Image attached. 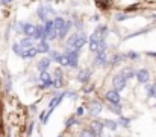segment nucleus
Wrapping results in <instances>:
<instances>
[{"label": "nucleus", "mask_w": 156, "mask_h": 137, "mask_svg": "<svg viewBox=\"0 0 156 137\" xmlns=\"http://www.w3.org/2000/svg\"><path fill=\"white\" fill-rule=\"evenodd\" d=\"M88 43V37L83 31H77L76 34L70 35V38L67 40V47L70 50H80L83 46Z\"/></svg>", "instance_id": "1"}, {"label": "nucleus", "mask_w": 156, "mask_h": 137, "mask_svg": "<svg viewBox=\"0 0 156 137\" xmlns=\"http://www.w3.org/2000/svg\"><path fill=\"white\" fill-rule=\"evenodd\" d=\"M112 86H114V89L117 91H121L126 89V86H127V79L124 78V75L121 73V72H118L114 78H112Z\"/></svg>", "instance_id": "2"}, {"label": "nucleus", "mask_w": 156, "mask_h": 137, "mask_svg": "<svg viewBox=\"0 0 156 137\" xmlns=\"http://www.w3.org/2000/svg\"><path fill=\"white\" fill-rule=\"evenodd\" d=\"M17 28H18V29H17L18 32H23L26 37L34 38V34H35V25H30V23H18Z\"/></svg>", "instance_id": "3"}, {"label": "nucleus", "mask_w": 156, "mask_h": 137, "mask_svg": "<svg viewBox=\"0 0 156 137\" xmlns=\"http://www.w3.org/2000/svg\"><path fill=\"white\" fill-rule=\"evenodd\" d=\"M53 38H56V29L53 20H47L44 25V40H53Z\"/></svg>", "instance_id": "4"}, {"label": "nucleus", "mask_w": 156, "mask_h": 137, "mask_svg": "<svg viewBox=\"0 0 156 137\" xmlns=\"http://www.w3.org/2000/svg\"><path fill=\"white\" fill-rule=\"evenodd\" d=\"M40 89H50L53 87V79L49 72H41L40 75Z\"/></svg>", "instance_id": "5"}, {"label": "nucleus", "mask_w": 156, "mask_h": 137, "mask_svg": "<svg viewBox=\"0 0 156 137\" xmlns=\"http://www.w3.org/2000/svg\"><path fill=\"white\" fill-rule=\"evenodd\" d=\"M105 97L109 104H121V96H120V91H117L115 89L112 90H108L105 93Z\"/></svg>", "instance_id": "6"}, {"label": "nucleus", "mask_w": 156, "mask_h": 137, "mask_svg": "<svg viewBox=\"0 0 156 137\" xmlns=\"http://www.w3.org/2000/svg\"><path fill=\"white\" fill-rule=\"evenodd\" d=\"M79 52L80 50H68V52H65L67 53V56H68V67H71V69H76L77 66H79Z\"/></svg>", "instance_id": "7"}, {"label": "nucleus", "mask_w": 156, "mask_h": 137, "mask_svg": "<svg viewBox=\"0 0 156 137\" xmlns=\"http://www.w3.org/2000/svg\"><path fill=\"white\" fill-rule=\"evenodd\" d=\"M135 78H136V81H138L140 84H144V86H146V84L150 81V73H149L147 69H140V70L135 72Z\"/></svg>", "instance_id": "8"}, {"label": "nucleus", "mask_w": 156, "mask_h": 137, "mask_svg": "<svg viewBox=\"0 0 156 137\" xmlns=\"http://www.w3.org/2000/svg\"><path fill=\"white\" fill-rule=\"evenodd\" d=\"M90 130L96 134V136L99 137L102 133H103V130H105V125H103V122L102 120H97V119H94L91 124H90Z\"/></svg>", "instance_id": "9"}, {"label": "nucleus", "mask_w": 156, "mask_h": 137, "mask_svg": "<svg viewBox=\"0 0 156 137\" xmlns=\"http://www.w3.org/2000/svg\"><path fill=\"white\" fill-rule=\"evenodd\" d=\"M108 28L103 26V25H99L96 29H94V34L91 35V37H94V38H97V40H106V35H108Z\"/></svg>", "instance_id": "10"}, {"label": "nucleus", "mask_w": 156, "mask_h": 137, "mask_svg": "<svg viewBox=\"0 0 156 137\" xmlns=\"http://www.w3.org/2000/svg\"><path fill=\"white\" fill-rule=\"evenodd\" d=\"M53 79V87L55 89H61L62 86H64V75H62V70L61 69H56L55 70V78H52Z\"/></svg>", "instance_id": "11"}, {"label": "nucleus", "mask_w": 156, "mask_h": 137, "mask_svg": "<svg viewBox=\"0 0 156 137\" xmlns=\"http://www.w3.org/2000/svg\"><path fill=\"white\" fill-rule=\"evenodd\" d=\"M90 116H93V117H96V116H99L100 114V111H102V104L99 102V101H93L91 104H90Z\"/></svg>", "instance_id": "12"}, {"label": "nucleus", "mask_w": 156, "mask_h": 137, "mask_svg": "<svg viewBox=\"0 0 156 137\" xmlns=\"http://www.w3.org/2000/svg\"><path fill=\"white\" fill-rule=\"evenodd\" d=\"M64 97H65V91H62V93H59V94H56V96H53L52 101L49 102V110H55L62 101H64Z\"/></svg>", "instance_id": "13"}, {"label": "nucleus", "mask_w": 156, "mask_h": 137, "mask_svg": "<svg viewBox=\"0 0 156 137\" xmlns=\"http://www.w3.org/2000/svg\"><path fill=\"white\" fill-rule=\"evenodd\" d=\"M91 78V70L90 69H82L79 73H77V81L80 84H87Z\"/></svg>", "instance_id": "14"}, {"label": "nucleus", "mask_w": 156, "mask_h": 137, "mask_svg": "<svg viewBox=\"0 0 156 137\" xmlns=\"http://www.w3.org/2000/svg\"><path fill=\"white\" fill-rule=\"evenodd\" d=\"M106 63H108L106 52H97L96 53V58H94V64L96 66H106Z\"/></svg>", "instance_id": "15"}, {"label": "nucleus", "mask_w": 156, "mask_h": 137, "mask_svg": "<svg viewBox=\"0 0 156 137\" xmlns=\"http://www.w3.org/2000/svg\"><path fill=\"white\" fill-rule=\"evenodd\" d=\"M37 53H38V50H37V47H30V49H24V50L21 52V55H20V58H23V59H30V58H35V56H37Z\"/></svg>", "instance_id": "16"}, {"label": "nucleus", "mask_w": 156, "mask_h": 137, "mask_svg": "<svg viewBox=\"0 0 156 137\" xmlns=\"http://www.w3.org/2000/svg\"><path fill=\"white\" fill-rule=\"evenodd\" d=\"M37 50H38V53H50V46H49V41H47V40H41V41H38V44H37Z\"/></svg>", "instance_id": "17"}, {"label": "nucleus", "mask_w": 156, "mask_h": 137, "mask_svg": "<svg viewBox=\"0 0 156 137\" xmlns=\"http://www.w3.org/2000/svg\"><path fill=\"white\" fill-rule=\"evenodd\" d=\"M50 63H52V59H50V58H43V59L37 64V69H38L40 72H47V69H49Z\"/></svg>", "instance_id": "18"}, {"label": "nucleus", "mask_w": 156, "mask_h": 137, "mask_svg": "<svg viewBox=\"0 0 156 137\" xmlns=\"http://www.w3.org/2000/svg\"><path fill=\"white\" fill-rule=\"evenodd\" d=\"M47 11H49V6L46 5V6H40L38 9H37V14H38V17H40V20L41 21H47Z\"/></svg>", "instance_id": "19"}, {"label": "nucleus", "mask_w": 156, "mask_h": 137, "mask_svg": "<svg viewBox=\"0 0 156 137\" xmlns=\"http://www.w3.org/2000/svg\"><path fill=\"white\" fill-rule=\"evenodd\" d=\"M18 44L21 46L23 50H24V49H30V47H34V38L24 37V38H21V40L18 41Z\"/></svg>", "instance_id": "20"}, {"label": "nucleus", "mask_w": 156, "mask_h": 137, "mask_svg": "<svg viewBox=\"0 0 156 137\" xmlns=\"http://www.w3.org/2000/svg\"><path fill=\"white\" fill-rule=\"evenodd\" d=\"M73 28V21H65V25H64V28H62V31L61 32H58V38H64L67 34H68V31Z\"/></svg>", "instance_id": "21"}, {"label": "nucleus", "mask_w": 156, "mask_h": 137, "mask_svg": "<svg viewBox=\"0 0 156 137\" xmlns=\"http://www.w3.org/2000/svg\"><path fill=\"white\" fill-rule=\"evenodd\" d=\"M105 125V128H108V130H111V131H115L117 128H118V124H117V120H112V119H105L102 120Z\"/></svg>", "instance_id": "22"}, {"label": "nucleus", "mask_w": 156, "mask_h": 137, "mask_svg": "<svg viewBox=\"0 0 156 137\" xmlns=\"http://www.w3.org/2000/svg\"><path fill=\"white\" fill-rule=\"evenodd\" d=\"M53 25H55L56 35H58V32H61V31H62V28H64V25H65V20H64L62 17H56V18L53 20Z\"/></svg>", "instance_id": "23"}, {"label": "nucleus", "mask_w": 156, "mask_h": 137, "mask_svg": "<svg viewBox=\"0 0 156 137\" xmlns=\"http://www.w3.org/2000/svg\"><path fill=\"white\" fill-rule=\"evenodd\" d=\"M117 124H118V127H123V128H129V127H130V119L121 114V116H118V120H117Z\"/></svg>", "instance_id": "24"}, {"label": "nucleus", "mask_w": 156, "mask_h": 137, "mask_svg": "<svg viewBox=\"0 0 156 137\" xmlns=\"http://www.w3.org/2000/svg\"><path fill=\"white\" fill-rule=\"evenodd\" d=\"M34 40H44V26H35Z\"/></svg>", "instance_id": "25"}, {"label": "nucleus", "mask_w": 156, "mask_h": 137, "mask_svg": "<svg viewBox=\"0 0 156 137\" xmlns=\"http://www.w3.org/2000/svg\"><path fill=\"white\" fill-rule=\"evenodd\" d=\"M121 73L124 75V78L129 81V79H132V78H135V70L133 69H130V67H127V69H123L121 70Z\"/></svg>", "instance_id": "26"}, {"label": "nucleus", "mask_w": 156, "mask_h": 137, "mask_svg": "<svg viewBox=\"0 0 156 137\" xmlns=\"http://www.w3.org/2000/svg\"><path fill=\"white\" fill-rule=\"evenodd\" d=\"M108 108H109L112 113H115V114L121 116V104H109V105H108Z\"/></svg>", "instance_id": "27"}, {"label": "nucleus", "mask_w": 156, "mask_h": 137, "mask_svg": "<svg viewBox=\"0 0 156 137\" xmlns=\"http://www.w3.org/2000/svg\"><path fill=\"white\" fill-rule=\"evenodd\" d=\"M74 125H79V120H77V117L73 114L71 117L67 119V122H65V128H71V127H74Z\"/></svg>", "instance_id": "28"}, {"label": "nucleus", "mask_w": 156, "mask_h": 137, "mask_svg": "<svg viewBox=\"0 0 156 137\" xmlns=\"http://www.w3.org/2000/svg\"><path fill=\"white\" fill-rule=\"evenodd\" d=\"M58 64L59 66H62V67H68V56H67V53H61V56H59V59H58Z\"/></svg>", "instance_id": "29"}, {"label": "nucleus", "mask_w": 156, "mask_h": 137, "mask_svg": "<svg viewBox=\"0 0 156 137\" xmlns=\"http://www.w3.org/2000/svg\"><path fill=\"white\" fill-rule=\"evenodd\" d=\"M79 137H97L90 128H85V130H82L80 131V134H79Z\"/></svg>", "instance_id": "30"}, {"label": "nucleus", "mask_w": 156, "mask_h": 137, "mask_svg": "<svg viewBox=\"0 0 156 137\" xmlns=\"http://www.w3.org/2000/svg\"><path fill=\"white\" fill-rule=\"evenodd\" d=\"M147 96L149 97H156V86H149L147 87Z\"/></svg>", "instance_id": "31"}, {"label": "nucleus", "mask_w": 156, "mask_h": 137, "mask_svg": "<svg viewBox=\"0 0 156 137\" xmlns=\"http://www.w3.org/2000/svg\"><path fill=\"white\" fill-rule=\"evenodd\" d=\"M96 3H97L100 8H103V9L111 8V5H109V0H96Z\"/></svg>", "instance_id": "32"}, {"label": "nucleus", "mask_w": 156, "mask_h": 137, "mask_svg": "<svg viewBox=\"0 0 156 137\" xmlns=\"http://www.w3.org/2000/svg\"><path fill=\"white\" fill-rule=\"evenodd\" d=\"M127 18H130V15H127V14H117V15H115V20H117V21H124V20H127Z\"/></svg>", "instance_id": "33"}, {"label": "nucleus", "mask_w": 156, "mask_h": 137, "mask_svg": "<svg viewBox=\"0 0 156 137\" xmlns=\"http://www.w3.org/2000/svg\"><path fill=\"white\" fill-rule=\"evenodd\" d=\"M12 50H14V52H15V53H17L18 56H20V55H21V52H23L21 46L18 44V43H14V44H12Z\"/></svg>", "instance_id": "34"}, {"label": "nucleus", "mask_w": 156, "mask_h": 137, "mask_svg": "<svg viewBox=\"0 0 156 137\" xmlns=\"http://www.w3.org/2000/svg\"><path fill=\"white\" fill-rule=\"evenodd\" d=\"M5 89H6V91L12 90V84H11V78L9 76H6V79H5Z\"/></svg>", "instance_id": "35"}, {"label": "nucleus", "mask_w": 156, "mask_h": 137, "mask_svg": "<svg viewBox=\"0 0 156 137\" xmlns=\"http://www.w3.org/2000/svg\"><path fill=\"white\" fill-rule=\"evenodd\" d=\"M83 114H85V108H83V107H77V110H76V114H74V116H76V117H82Z\"/></svg>", "instance_id": "36"}, {"label": "nucleus", "mask_w": 156, "mask_h": 137, "mask_svg": "<svg viewBox=\"0 0 156 137\" xmlns=\"http://www.w3.org/2000/svg\"><path fill=\"white\" fill-rule=\"evenodd\" d=\"M61 53H62V52H50V59H53V61H56V63H58V59H59Z\"/></svg>", "instance_id": "37"}, {"label": "nucleus", "mask_w": 156, "mask_h": 137, "mask_svg": "<svg viewBox=\"0 0 156 137\" xmlns=\"http://www.w3.org/2000/svg\"><path fill=\"white\" fill-rule=\"evenodd\" d=\"M126 58H130V59H136L138 58V53H135V52H127V55H124Z\"/></svg>", "instance_id": "38"}, {"label": "nucleus", "mask_w": 156, "mask_h": 137, "mask_svg": "<svg viewBox=\"0 0 156 137\" xmlns=\"http://www.w3.org/2000/svg\"><path fill=\"white\" fill-rule=\"evenodd\" d=\"M34 127H35L34 124H30V125H29V128H27V137H30V134H32V131H34Z\"/></svg>", "instance_id": "39"}, {"label": "nucleus", "mask_w": 156, "mask_h": 137, "mask_svg": "<svg viewBox=\"0 0 156 137\" xmlns=\"http://www.w3.org/2000/svg\"><path fill=\"white\" fill-rule=\"evenodd\" d=\"M93 89H94L93 86H88V87H85V90H83V93H91V91H93Z\"/></svg>", "instance_id": "40"}, {"label": "nucleus", "mask_w": 156, "mask_h": 137, "mask_svg": "<svg viewBox=\"0 0 156 137\" xmlns=\"http://www.w3.org/2000/svg\"><path fill=\"white\" fill-rule=\"evenodd\" d=\"M91 20H93V21H97V20H99V15H94V17H91Z\"/></svg>", "instance_id": "41"}, {"label": "nucleus", "mask_w": 156, "mask_h": 137, "mask_svg": "<svg viewBox=\"0 0 156 137\" xmlns=\"http://www.w3.org/2000/svg\"><path fill=\"white\" fill-rule=\"evenodd\" d=\"M9 2H11V0H2V5H8Z\"/></svg>", "instance_id": "42"}, {"label": "nucleus", "mask_w": 156, "mask_h": 137, "mask_svg": "<svg viewBox=\"0 0 156 137\" xmlns=\"http://www.w3.org/2000/svg\"><path fill=\"white\" fill-rule=\"evenodd\" d=\"M99 137H111V136H105L103 133H102V134H100V136H99Z\"/></svg>", "instance_id": "43"}, {"label": "nucleus", "mask_w": 156, "mask_h": 137, "mask_svg": "<svg viewBox=\"0 0 156 137\" xmlns=\"http://www.w3.org/2000/svg\"><path fill=\"white\" fill-rule=\"evenodd\" d=\"M155 86H156V79H155Z\"/></svg>", "instance_id": "44"}, {"label": "nucleus", "mask_w": 156, "mask_h": 137, "mask_svg": "<svg viewBox=\"0 0 156 137\" xmlns=\"http://www.w3.org/2000/svg\"><path fill=\"white\" fill-rule=\"evenodd\" d=\"M58 137H62V136H58Z\"/></svg>", "instance_id": "45"}, {"label": "nucleus", "mask_w": 156, "mask_h": 137, "mask_svg": "<svg viewBox=\"0 0 156 137\" xmlns=\"http://www.w3.org/2000/svg\"><path fill=\"white\" fill-rule=\"evenodd\" d=\"M155 105H156V104H155Z\"/></svg>", "instance_id": "46"}]
</instances>
